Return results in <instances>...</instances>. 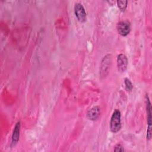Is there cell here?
Masks as SVG:
<instances>
[{
	"label": "cell",
	"mask_w": 152,
	"mask_h": 152,
	"mask_svg": "<svg viewBox=\"0 0 152 152\" xmlns=\"http://www.w3.org/2000/svg\"><path fill=\"white\" fill-rule=\"evenodd\" d=\"M121 112L119 109H115L111 116L110 122V131L116 133L118 132L121 128Z\"/></svg>",
	"instance_id": "cell-1"
},
{
	"label": "cell",
	"mask_w": 152,
	"mask_h": 152,
	"mask_svg": "<svg viewBox=\"0 0 152 152\" xmlns=\"http://www.w3.org/2000/svg\"><path fill=\"white\" fill-rule=\"evenodd\" d=\"M145 102H146V109L147 114V138L148 140H150L151 138V106L149 98L147 95L145 96Z\"/></svg>",
	"instance_id": "cell-2"
},
{
	"label": "cell",
	"mask_w": 152,
	"mask_h": 152,
	"mask_svg": "<svg viewBox=\"0 0 152 152\" xmlns=\"http://www.w3.org/2000/svg\"><path fill=\"white\" fill-rule=\"evenodd\" d=\"M117 30L119 34L122 36H127L131 30V24L128 21H122L117 24Z\"/></svg>",
	"instance_id": "cell-3"
},
{
	"label": "cell",
	"mask_w": 152,
	"mask_h": 152,
	"mask_svg": "<svg viewBox=\"0 0 152 152\" xmlns=\"http://www.w3.org/2000/svg\"><path fill=\"white\" fill-rule=\"evenodd\" d=\"M74 12L79 21L80 22L85 21L86 19V12L84 7L81 4L77 3L75 4Z\"/></svg>",
	"instance_id": "cell-4"
},
{
	"label": "cell",
	"mask_w": 152,
	"mask_h": 152,
	"mask_svg": "<svg viewBox=\"0 0 152 152\" xmlns=\"http://www.w3.org/2000/svg\"><path fill=\"white\" fill-rule=\"evenodd\" d=\"M111 64L110 55H107L103 58L100 66V75L103 77H105L108 72V70L110 68Z\"/></svg>",
	"instance_id": "cell-5"
},
{
	"label": "cell",
	"mask_w": 152,
	"mask_h": 152,
	"mask_svg": "<svg viewBox=\"0 0 152 152\" xmlns=\"http://www.w3.org/2000/svg\"><path fill=\"white\" fill-rule=\"evenodd\" d=\"M128 66V59L125 55L121 53L117 58V66L119 72H124Z\"/></svg>",
	"instance_id": "cell-6"
},
{
	"label": "cell",
	"mask_w": 152,
	"mask_h": 152,
	"mask_svg": "<svg viewBox=\"0 0 152 152\" xmlns=\"http://www.w3.org/2000/svg\"><path fill=\"white\" fill-rule=\"evenodd\" d=\"M100 115V108L99 106H96L91 107L87 113V116L88 119L91 121L96 120Z\"/></svg>",
	"instance_id": "cell-7"
},
{
	"label": "cell",
	"mask_w": 152,
	"mask_h": 152,
	"mask_svg": "<svg viewBox=\"0 0 152 152\" xmlns=\"http://www.w3.org/2000/svg\"><path fill=\"white\" fill-rule=\"evenodd\" d=\"M20 122L18 121L16 123L14 129L13 130L12 135V141H11V145L14 146L18 142L20 137Z\"/></svg>",
	"instance_id": "cell-8"
},
{
	"label": "cell",
	"mask_w": 152,
	"mask_h": 152,
	"mask_svg": "<svg viewBox=\"0 0 152 152\" xmlns=\"http://www.w3.org/2000/svg\"><path fill=\"white\" fill-rule=\"evenodd\" d=\"M118 7L121 11H125L127 7V1H118Z\"/></svg>",
	"instance_id": "cell-9"
},
{
	"label": "cell",
	"mask_w": 152,
	"mask_h": 152,
	"mask_svg": "<svg viewBox=\"0 0 152 152\" xmlns=\"http://www.w3.org/2000/svg\"><path fill=\"white\" fill-rule=\"evenodd\" d=\"M124 83L125 84V88L127 91H131L133 88V84L129 79L125 78L124 80Z\"/></svg>",
	"instance_id": "cell-10"
},
{
	"label": "cell",
	"mask_w": 152,
	"mask_h": 152,
	"mask_svg": "<svg viewBox=\"0 0 152 152\" xmlns=\"http://www.w3.org/2000/svg\"><path fill=\"white\" fill-rule=\"evenodd\" d=\"M114 151H124L125 149L124 148V147L121 144H117L115 146Z\"/></svg>",
	"instance_id": "cell-11"
}]
</instances>
